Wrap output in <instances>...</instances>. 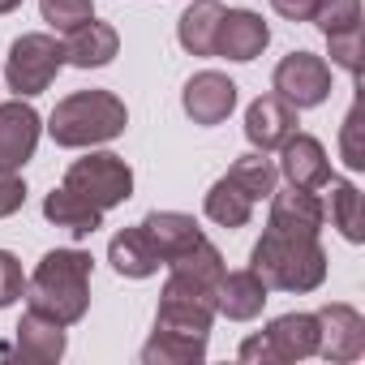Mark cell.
Returning a JSON list of instances; mask_svg holds the SVG:
<instances>
[{
    "label": "cell",
    "instance_id": "obj_1",
    "mask_svg": "<svg viewBox=\"0 0 365 365\" xmlns=\"http://www.w3.org/2000/svg\"><path fill=\"white\" fill-rule=\"evenodd\" d=\"M91 254L86 250H52L39 258L35 275L26 279L31 309L56 318L61 327H73L91 309Z\"/></svg>",
    "mask_w": 365,
    "mask_h": 365
},
{
    "label": "cell",
    "instance_id": "obj_2",
    "mask_svg": "<svg viewBox=\"0 0 365 365\" xmlns=\"http://www.w3.org/2000/svg\"><path fill=\"white\" fill-rule=\"evenodd\" d=\"M250 271L275 292H314L327 279V254L309 232L267 228L250 254Z\"/></svg>",
    "mask_w": 365,
    "mask_h": 365
},
{
    "label": "cell",
    "instance_id": "obj_3",
    "mask_svg": "<svg viewBox=\"0 0 365 365\" xmlns=\"http://www.w3.org/2000/svg\"><path fill=\"white\" fill-rule=\"evenodd\" d=\"M125 125H129V112L112 91H78V95L56 103L48 133L56 146L78 150V146H99V142L120 138Z\"/></svg>",
    "mask_w": 365,
    "mask_h": 365
},
{
    "label": "cell",
    "instance_id": "obj_4",
    "mask_svg": "<svg viewBox=\"0 0 365 365\" xmlns=\"http://www.w3.org/2000/svg\"><path fill=\"white\" fill-rule=\"evenodd\" d=\"M211 322H215V292L172 271L168 284H163V292H159L155 331H163V335H190V339H211Z\"/></svg>",
    "mask_w": 365,
    "mask_h": 365
},
{
    "label": "cell",
    "instance_id": "obj_5",
    "mask_svg": "<svg viewBox=\"0 0 365 365\" xmlns=\"http://www.w3.org/2000/svg\"><path fill=\"white\" fill-rule=\"evenodd\" d=\"M61 185H65L69 194L86 198L91 207H99V211H112V207L129 202V194H133V172H129V163H125L120 155H108V150H99V155L73 159Z\"/></svg>",
    "mask_w": 365,
    "mask_h": 365
},
{
    "label": "cell",
    "instance_id": "obj_6",
    "mask_svg": "<svg viewBox=\"0 0 365 365\" xmlns=\"http://www.w3.org/2000/svg\"><path fill=\"white\" fill-rule=\"evenodd\" d=\"M61 69H65V43H56L52 35H22L9 48L5 82H9L14 95L31 99V95H43L56 82Z\"/></svg>",
    "mask_w": 365,
    "mask_h": 365
},
{
    "label": "cell",
    "instance_id": "obj_7",
    "mask_svg": "<svg viewBox=\"0 0 365 365\" xmlns=\"http://www.w3.org/2000/svg\"><path fill=\"white\" fill-rule=\"evenodd\" d=\"M318 352V318L314 314H284L267 322V331L250 335L241 344V361H262V365H288L301 356Z\"/></svg>",
    "mask_w": 365,
    "mask_h": 365
},
{
    "label": "cell",
    "instance_id": "obj_8",
    "mask_svg": "<svg viewBox=\"0 0 365 365\" xmlns=\"http://www.w3.org/2000/svg\"><path fill=\"white\" fill-rule=\"evenodd\" d=\"M275 95L292 108H318L331 95V65L314 52H288L275 65Z\"/></svg>",
    "mask_w": 365,
    "mask_h": 365
},
{
    "label": "cell",
    "instance_id": "obj_9",
    "mask_svg": "<svg viewBox=\"0 0 365 365\" xmlns=\"http://www.w3.org/2000/svg\"><path fill=\"white\" fill-rule=\"evenodd\" d=\"M314 318H318V352L327 361H356L365 352V318L352 305L335 301L322 305Z\"/></svg>",
    "mask_w": 365,
    "mask_h": 365
},
{
    "label": "cell",
    "instance_id": "obj_10",
    "mask_svg": "<svg viewBox=\"0 0 365 365\" xmlns=\"http://www.w3.org/2000/svg\"><path fill=\"white\" fill-rule=\"evenodd\" d=\"M180 103H185V112H190L194 125H220L237 108V82L224 78V73H215V69H202V73H194L185 82Z\"/></svg>",
    "mask_w": 365,
    "mask_h": 365
},
{
    "label": "cell",
    "instance_id": "obj_11",
    "mask_svg": "<svg viewBox=\"0 0 365 365\" xmlns=\"http://www.w3.org/2000/svg\"><path fill=\"white\" fill-rule=\"evenodd\" d=\"M39 142V112L22 99L0 103V168H22Z\"/></svg>",
    "mask_w": 365,
    "mask_h": 365
},
{
    "label": "cell",
    "instance_id": "obj_12",
    "mask_svg": "<svg viewBox=\"0 0 365 365\" xmlns=\"http://www.w3.org/2000/svg\"><path fill=\"white\" fill-rule=\"evenodd\" d=\"M271 43V26L250 14V9H224V22H220V35H215V56H228V61H254L262 56V48Z\"/></svg>",
    "mask_w": 365,
    "mask_h": 365
},
{
    "label": "cell",
    "instance_id": "obj_13",
    "mask_svg": "<svg viewBox=\"0 0 365 365\" xmlns=\"http://www.w3.org/2000/svg\"><path fill=\"white\" fill-rule=\"evenodd\" d=\"M292 133H297V108L288 99L262 95V99L250 103V112H245V138L258 150H279Z\"/></svg>",
    "mask_w": 365,
    "mask_h": 365
},
{
    "label": "cell",
    "instance_id": "obj_14",
    "mask_svg": "<svg viewBox=\"0 0 365 365\" xmlns=\"http://www.w3.org/2000/svg\"><path fill=\"white\" fill-rule=\"evenodd\" d=\"M138 228H142V237L150 241V250H155L159 262H172V258H180L185 250H194V245L202 241L198 220H194V215H180V211H150Z\"/></svg>",
    "mask_w": 365,
    "mask_h": 365
},
{
    "label": "cell",
    "instance_id": "obj_15",
    "mask_svg": "<svg viewBox=\"0 0 365 365\" xmlns=\"http://www.w3.org/2000/svg\"><path fill=\"white\" fill-rule=\"evenodd\" d=\"M279 150H284L279 168H284V176H288V185L322 190L327 180H331V159H327V150H322L318 138H309V133H292Z\"/></svg>",
    "mask_w": 365,
    "mask_h": 365
},
{
    "label": "cell",
    "instance_id": "obj_16",
    "mask_svg": "<svg viewBox=\"0 0 365 365\" xmlns=\"http://www.w3.org/2000/svg\"><path fill=\"white\" fill-rule=\"evenodd\" d=\"M267 284L254 275V271H224L220 284H215V314L232 318V322H250L262 314L267 305Z\"/></svg>",
    "mask_w": 365,
    "mask_h": 365
},
{
    "label": "cell",
    "instance_id": "obj_17",
    "mask_svg": "<svg viewBox=\"0 0 365 365\" xmlns=\"http://www.w3.org/2000/svg\"><path fill=\"white\" fill-rule=\"evenodd\" d=\"M14 331H18L14 352H18L22 361H31V365H52V361L65 356V327H61L56 318H48V314H39V309H26Z\"/></svg>",
    "mask_w": 365,
    "mask_h": 365
},
{
    "label": "cell",
    "instance_id": "obj_18",
    "mask_svg": "<svg viewBox=\"0 0 365 365\" xmlns=\"http://www.w3.org/2000/svg\"><path fill=\"white\" fill-rule=\"evenodd\" d=\"M322 220H327V207L314 198V190H301V185H288L271 198V224L267 228H284V232H309L318 237L322 232Z\"/></svg>",
    "mask_w": 365,
    "mask_h": 365
},
{
    "label": "cell",
    "instance_id": "obj_19",
    "mask_svg": "<svg viewBox=\"0 0 365 365\" xmlns=\"http://www.w3.org/2000/svg\"><path fill=\"white\" fill-rule=\"evenodd\" d=\"M116 52H120V35L95 18L86 26L69 31V39H65V65H78V69H103L116 61Z\"/></svg>",
    "mask_w": 365,
    "mask_h": 365
},
{
    "label": "cell",
    "instance_id": "obj_20",
    "mask_svg": "<svg viewBox=\"0 0 365 365\" xmlns=\"http://www.w3.org/2000/svg\"><path fill=\"white\" fill-rule=\"evenodd\" d=\"M224 22V5L220 0H194L176 22V39L190 56H215V35Z\"/></svg>",
    "mask_w": 365,
    "mask_h": 365
},
{
    "label": "cell",
    "instance_id": "obj_21",
    "mask_svg": "<svg viewBox=\"0 0 365 365\" xmlns=\"http://www.w3.org/2000/svg\"><path fill=\"white\" fill-rule=\"evenodd\" d=\"M43 215H48L56 228H69L73 237H91V232H99V228H103V211H99V207H91L86 198L69 194L65 185H61V190H52V194L43 198Z\"/></svg>",
    "mask_w": 365,
    "mask_h": 365
},
{
    "label": "cell",
    "instance_id": "obj_22",
    "mask_svg": "<svg viewBox=\"0 0 365 365\" xmlns=\"http://www.w3.org/2000/svg\"><path fill=\"white\" fill-rule=\"evenodd\" d=\"M108 262H112L116 275H125V279H146V275L159 271V258H155L150 241L142 237V228H125V232H116L112 245H108Z\"/></svg>",
    "mask_w": 365,
    "mask_h": 365
},
{
    "label": "cell",
    "instance_id": "obj_23",
    "mask_svg": "<svg viewBox=\"0 0 365 365\" xmlns=\"http://www.w3.org/2000/svg\"><path fill=\"white\" fill-rule=\"evenodd\" d=\"M207 215H211L220 228H245L250 215H254V198L237 185V180L220 176L215 185H211V194H207Z\"/></svg>",
    "mask_w": 365,
    "mask_h": 365
},
{
    "label": "cell",
    "instance_id": "obj_24",
    "mask_svg": "<svg viewBox=\"0 0 365 365\" xmlns=\"http://www.w3.org/2000/svg\"><path fill=\"white\" fill-rule=\"evenodd\" d=\"M146 365H194L207 356V339H190V335H163L150 331V339L138 352Z\"/></svg>",
    "mask_w": 365,
    "mask_h": 365
},
{
    "label": "cell",
    "instance_id": "obj_25",
    "mask_svg": "<svg viewBox=\"0 0 365 365\" xmlns=\"http://www.w3.org/2000/svg\"><path fill=\"white\" fill-rule=\"evenodd\" d=\"M275 176H279V168L267 159V150H250V155H241L232 168H228V180H237V185L258 202V198H267V194H275Z\"/></svg>",
    "mask_w": 365,
    "mask_h": 365
},
{
    "label": "cell",
    "instance_id": "obj_26",
    "mask_svg": "<svg viewBox=\"0 0 365 365\" xmlns=\"http://www.w3.org/2000/svg\"><path fill=\"white\" fill-rule=\"evenodd\" d=\"M331 185V202H327V211H331V224L344 232V241H361L365 232H361V194H356V185H348V180H327Z\"/></svg>",
    "mask_w": 365,
    "mask_h": 365
},
{
    "label": "cell",
    "instance_id": "obj_27",
    "mask_svg": "<svg viewBox=\"0 0 365 365\" xmlns=\"http://www.w3.org/2000/svg\"><path fill=\"white\" fill-rule=\"evenodd\" d=\"M318 31L327 39H339V35H356L361 31V0H322L318 14H314Z\"/></svg>",
    "mask_w": 365,
    "mask_h": 365
},
{
    "label": "cell",
    "instance_id": "obj_28",
    "mask_svg": "<svg viewBox=\"0 0 365 365\" xmlns=\"http://www.w3.org/2000/svg\"><path fill=\"white\" fill-rule=\"evenodd\" d=\"M39 9H43V22L56 26V31H78L95 18V5L91 0H39Z\"/></svg>",
    "mask_w": 365,
    "mask_h": 365
},
{
    "label": "cell",
    "instance_id": "obj_29",
    "mask_svg": "<svg viewBox=\"0 0 365 365\" xmlns=\"http://www.w3.org/2000/svg\"><path fill=\"white\" fill-rule=\"evenodd\" d=\"M26 292V275H22V262L9 254V250H0V309H9L18 297Z\"/></svg>",
    "mask_w": 365,
    "mask_h": 365
},
{
    "label": "cell",
    "instance_id": "obj_30",
    "mask_svg": "<svg viewBox=\"0 0 365 365\" xmlns=\"http://www.w3.org/2000/svg\"><path fill=\"white\" fill-rule=\"evenodd\" d=\"M26 207V180L14 168H0V220Z\"/></svg>",
    "mask_w": 365,
    "mask_h": 365
},
{
    "label": "cell",
    "instance_id": "obj_31",
    "mask_svg": "<svg viewBox=\"0 0 365 365\" xmlns=\"http://www.w3.org/2000/svg\"><path fill=\"white\" fill-rule=\"evenodd\" d=\"M356 125H361V108L352 103V112H348V120H344V163H348V168H365V155H361V146H356Z\"/></svg>",
    "mask_w": 365,
    "mask_h": 365
},
{
    "label": "cell",
    "instance_id": "obj_32",
    "mask_svg": "<svg viewBox=\"0 0 365 365\" xmlns=\"http://www.w3.org/2000/svg\"><path fill=\"white\" fill-rule=\"evenodd\" d=\"M318 5H322V0H271V9L279 18H288V22H314Z\"/></svg>",
    "mask_w": 365,
    "mask_h": 365
},
{
    "label": "cell",
    "instance_id": "obj_33",
    "mask_svg": "<svg viewBox=\"0 0 365 365\" xmlns=\"http://www.w3.org/2000/svg\"><path fill=\"white\" fill-rule=\"evenodd\" d=\"M18 5H22V0H0V14H14Z\"/></svg>",
    "mask_w": 365,
    "mask_h": 365
}]
</instances>
